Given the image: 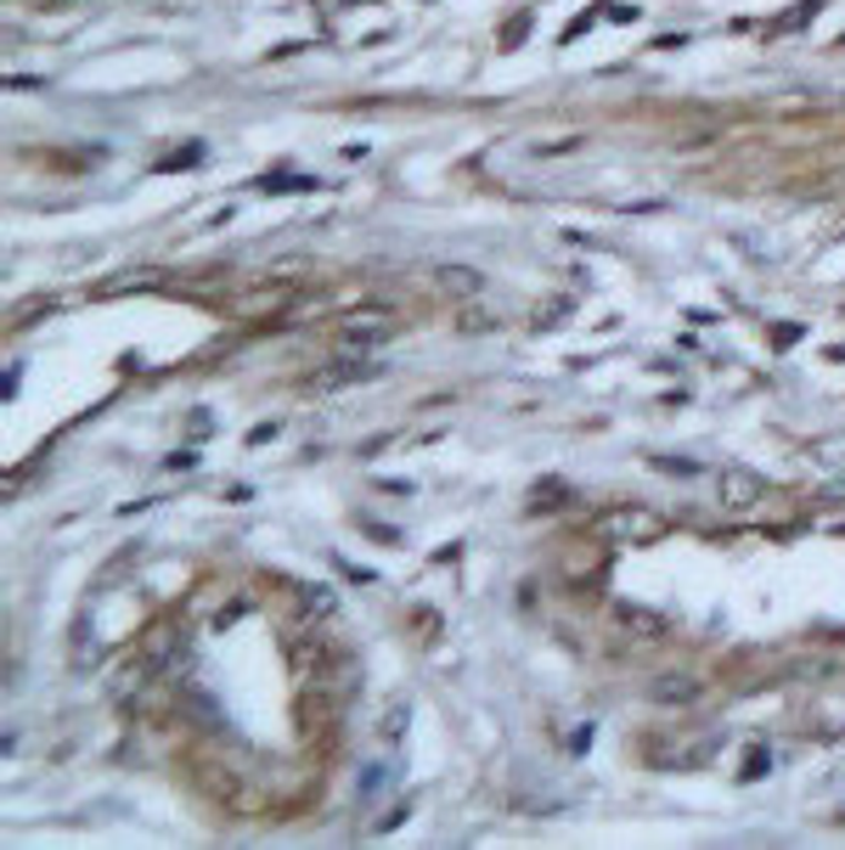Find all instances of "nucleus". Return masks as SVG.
<instances>
[{
	"label": "nucleus",
	"mask_w": 845,
	"mask_h": 850,
	"mask_svg": "<svg viewBox=\"0 0 845 850\" xmlns=\"http://www.w3.org/2000/svg\"><path fill=\"white\" fill-rule=\"evenodd\" d=\"M435 288L446 299H479L485 293V271L479 266H435Z\"/></svg>",
	"instance_id": "f257e3e1"
},
{
	"label": "nucleus",
	"mask_w": 845,
	"mask_h": 850,
	"mask_svg": "<svg viewBox=\"0 0 845 850\" xmlns=\"http://www.w3.org/2000/svg\"><path fill=\"white\" fill-rule=\"evenodd\" d=\"M760 490H767V484H760L755 473H738V468L716 479V496H722V507H755V501H760Z\"/></svg>",
	"instance_id": "f03ea898"
},
{
	"label": "nucleus",
	"mask_w": 845,
	"mask_h": 850,
	"mask_svg": "<svg viewBox=\"0 0 845 850\" xmlns=\"http://www.w3.org/2000/svg\"><path fill=\"white\" fill-rule=\"evenodd\" d=\"M699 699V682H688V676H659L654 682V704H670V710H683Z\"/></svg>",
	"instance_id": "7ed1b4c3"
},
{
	"label": "nucleus",
	"mask_w": 845,
	"mask_h": 850,
	"mask_svg": "<svg viewBox=\"0 0 845 850\" xmlns=\"http://www.w3.org/2000/svg\"><path fill=\"white\" fill-rule=\"evenodd\" d=\"M338 327H345L350 338H367V332L384 338V332H389V316H384V310H350V316H338Z\"/></svg>",
	"instance_id": "20e7f679"
},
{
	"label": "nucleus",
	"mask_w": 845,
	"mask_h": 850,
	"mask_svg": "<svg viewBox=\"0 0 845 850\" xmlns=\"http://www.w3.org/2000/svg\"><path fill=\"white\" fill-rule=\"evenodd\" d=\"M609 524H620V536H648V530H654L648 513H620V519H609Z\"/></svg>",
	"instance_id": "39448f33"
},
{
	"label": "nucleus",
	"mask_w": 845,
	"mask_h": 850,
	"mask_svg": "<svg viewBox=\"0 0 845 850\" xmlns=\"http://www.w3.org/2000/svg\"><path fill=\"white\" fill-rule=\"evenodd\" d=\"M654 468L659 473H699V462H688V457H654Z\"/></svg>",
	"instance_id": "423d86ee"
},
{
	"label": "nucleus",
	"mask_w": 845,
	"mask_h": 850,
	"mask_svg": "<svg viewBox=\"0 0 845 850\" xmlns=\"http://www.w3.org/2000/svg\"><path fill=\"white\" fill-rule=\"evenodd\" d=\"M406 721H411V710H406V704H395V710H389V732H384V738L395 743V738L406 732Z\"/></svg>",
	"instance_id": "0eeeda50"
}]
</instances>
